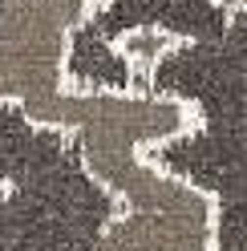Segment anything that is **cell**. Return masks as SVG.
Listing matches in <instances>:
<instances>
[{
	"instance_id": "cell-3",
	"label": "cell",
	"mask_w": 247,
	"mask_h": 251,
	"mask_svg": "<svg viewBox=\"0 0 247 251\" xmlns=\"http://www.w3.org/2000/svg\"><path fill=\"white\" fill-rule=\"evenodd\" d=\"M114 0H0V105L21 114L69 89L77 33Z\"/></svg>"
},
{
	"instance_id": "cell-1",
	"label": "cell",
	"mask_w": 247,
	"mask_h": 251,
	"mask_svg": "<svg viewBox=\"0 0 247 251\" xmlns=\"http://www.w3.org/2000/svg\"><path fill=\"white\" fill-rule=\"evenodd\" d=\"M37 130L73 138L85 175L118 202V215L98 235L94 251H215V199L154 154L182 142L198 118L162 89H85L25 109Z\"/></svg>"
},
{
	"instance_id": "cell-2",
	"label": "cell",
	"mask_w": 247,
	"mask_h": 251,
	"mask_svg": "<svg viewBox=\"0 0 247 251\" xmlns=\"http://www.w3.org/2000/svg\"><path fill=\"white\" fill-rule=\"evenodd\" d=\"M203 69V98H187V105H223V114H195L198 126L182 138L195 146H215L219 182L211 186L219 231L215 251H247V12L227 17L207 45L187 41Z\"/></svg>"
},
{
	"instance_id": "cell-4",
	"label": "cell",
	"mask_w": 247,
	"mask_h": 251,
	"mask_svg": "<svg viewBox=\"0 0 247 251\" xmlns=\"http://www.w3.org/2000/svg\"><path fill=\"white\" fill-rule=\"evenodd\" d=\"M215 4H219L227 17H239V12H247V0H215Z\"/></svg>"
}]
</instances>
